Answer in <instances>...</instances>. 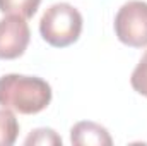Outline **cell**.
Returning a JSON list of instances; mask_svg holds the SVG:
<instances>
[{
	"mask_svg": "<svg viewBox=\"0 0 147 146\" xmlns=\"http://www.w3.org/2000/svg\"><path fill=\"white\" fill-rule=\"evenodd\" d=\"M31 40V31L24 17L5 16L0 19V59L14 60L21 57Z\"/></svg>",
	"mask_w": 147,
	"mask_h": 146,
	"instance_id": "obj_4",
	"label": "cell"
},
{
	"mask_svg": "<svg viewBox=\"0 0 147 146\" xmlns=\"http://www.w3.org/2000/svg\"><path fill=\"white\" fill-rule=\"evenodd\" d=\"M82 14L74 5L53 3L41 16L39 35L48 45L65 48L79 40L82 33Z\"/></svg>",
	"mask_w": 147,
	"mask_h": 146,
	"instance_id": "obj_2",
	"label": "cell"
},
{
	"mask_svg": "<svg viewBox=\"0 0 147 146\" xmlns=\"http://www.w3.org/2000/svg\"><path fill=\"white\" fill-rule=\"evenodd\" d=\"M70 141L75 146H111L110 132L106 127L101 124L91 122V120H82L77 122L70 129Z\"/></svg>",
	"mask_w": 147,
	"mask_h": 146,
	"instance_id": "obj_5",
	"label": "cell"
},
{
	"mask_svg": "<svg viewBox=\"0 0 147 146\" xmlns=\"http://www.w3.org/2000/svg\"><path fill=\"white\" fill-rule=\"evenodd\" d=\"M26 146L31 145H41V146H62V138L53 131V129H48V127H39L34 129L24 141Z\"/></svg>",
	"mask_w": 147,
	"mask_h": 146,
	"instance_id": "obj_8",
	"label": "cell"
},
{
	"mask_svg": "<svg viewBox=\"0 0 147 146\" xmlns=\"http://www.w3.org/2000/svg\"><path fill=\"white\" fill-rule=\"evenodd\" d=\"M130 84H132V88H134L139 95H142V96L147 98V50L144 52L142 59L139 60L137 67H135L134 72H132Z\"/></svg>",
	"mask_w": 147,
	"mask_h": 146,
	"instance_id": "obj_9",
	"label": "cell"
},
{
	"mask_svg": "<svg viewBox=\"0 0 147 146\" xmlns=\"http://www.w3.org/2000/svg\"><path fill=\"white\" fill-rule=\"evenodd\" d=\"M116 38L132 48L147 45V2L130 0L123 3L115 16Z\"/></svg>",
	"mask_w": 147,
	"mask_h": 146,
	"instance_id": "obj_3",
	"label": "cell"
},
{
	"mask_svg": "<svg viewBox=\"0 0 147 146\" xmlns=\"http://www.w3.org/2000/svg\"><path fill=\"white\" fill-rule=\"evenodd\" d=\"M41 0H0V12L5 16H19L29 19L36 14Z\"/></svg>",
	"mask_w": 147,
	"mask_h": 146,
	"instance_id": "obj_6",
	"label": "cell"
},
{
	"mask_svg": "<svg viewBox=\"0 0 147 146\" xmlns=\"http://www.w3.org/2000/svg\"><path fill=\"white\" fill-rule=\"evenodd\" d=\"M51 86L38 76L5 74L0 77V107L22 115L39 113L51 103Z\"/></svg>",
	"mask_w": 147,
	"mask_h": 146,
	"instance_id": "obj_1",
	"label": "cell"
},
{
	"mask_svg": "<svg viewBox=\"0 0 147 146\" xmlns=\"http://www.w3.org/2000/svg\"><path fill=\"white\" fill-rule=\"evenodd\" d=\"M19 134V122L12 110L0 108V146H12Z\"/></svg>",
	"mask_w": 147,
	"mask_h": 146,
	"instance_id": "obj_7",
	"label": "cell"
}]
</instances>
